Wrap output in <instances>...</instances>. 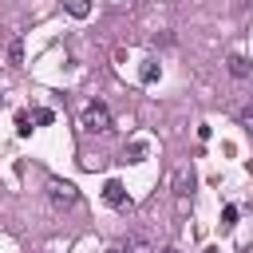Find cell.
<instances>
[{
    "label": "cell",
    "mask_w": 253,
    "mask_h": 253,
    "mask_svg": "<svg viewBox=\"0 0 253 253\" xmlns=\"http://www.w3.org/2000/svg\"><path fill=\"white\" fill-rule=\"evenodd\" d=\"M79 123H83L87 134H103V130H111V111H107V103H87Z\"/></svg>",
    "instance_id": "6da1fadb"
},
{
    "label": "cell",
    "mask_w": 253,
    "mask_h": 253,
    "mask_svg": "<svg viewBox=\"0 0 253 253\" xmlns=\"http://www.w3.org/2000/svg\"><path fill=\"white\" fill-rule=\"evenodd\" d=\"M47 198H51L55 210H71V206H79V190H75L67 178H51V182H47Z\"/></svg>",
    "instance_id": "7a4b0ae2"
},
{
    "label": "cell",
    "mask_w": 253,
    "mask_h": 253,
    "mask_svg": "<svg viewBox=\"0 0 253 253\" xmlns=\"http://www.w3.org/2000/svg\"><path fill=\"white\" fill-rule=\"evenodd\" d=\"M103 202H107V206H115V210H126V206H130V202H126L123 182H107V186H103Z\"/></svg>",
    "instance_id": "3957f363"
},
{
    "label": "cell",
    "mask_w": 253,
    "mask_h": 253,
    "mask_svg": "<svg viewBox=\"0 0 253 253\" xmlns=\"http://www.w3.org/2000/svg\"><path fill=\"white\" fill-rule=\"evenodd\" d=\"M174 194H178V198L194 194V170H190V166H182V170L174 174Z\"/></svg>",
    "instance_id": "277c9868"
},
{
    "label": "cell",
    "mask_w": 253,
    "mask_h": 253,
    "mask_svg": "<svg viewBox=\"0 0 253 253\" xmlns=\"http://www.w3.org/2000/svg\"><path fill=\"white\" fill-rule=\"evenodd\" d=\"M119 249H123V253H154V249H150V241H146V237H138V233H130Z\"/></svg>",
    "instance_id": "5b68a950"
},
{
    "label": "cell",
    "mask_w": 253,
    "mask_h": 253,
    "mask_svg": "<svg viewBox=\"0 0 253 253\" xmlns=\"http://www.w3.org/2000/svg\"><path fill=\"white\" fill-rule=\"evenodd\" d=\"M229 71H233L237 79H249V71H253V67H249V59H245V55H229Z\"/></svg>",
    "instance_id": "8992f818"
},
{
    "label": "cell",
    "mask_w": 253,
    "mask_h": 253,
    "mask_svg": "<svg viewBox=\"0 0 253 253\" xmlns=\"http://www.w3.org/2000/svg\"><path fill=\"white\" fill-rule=\"evenodd\" d=\"M237 119H241V126H249V130H253V95L237 107Z\"/></svg>",
    "instance_id": "52a82bcc"
},
{
    "label": "cell",
    "mask_w": 253,
    "mask_h": 253,
    "mask_svg": "<svg viewBox=\"0 0 253 253\" xmlns=\"http://www.w3.org/2000/svg\"><path fill=\"white\" fill-rule=\"evenodd\" d=\"M8 63H12V67H20V63H24V47H20V40H12V43H8Z\"/></svg>",
    "instance_id": "ba28073f"
},
{
    "label": "cell",
    "mask_w": 253,
    "mask_h": 253,
    "mask_svg": "<svg viewBox=\"0 0 253 253\" xmlns=\"http://www.w3.org/2000/svg\"><path fill=\"white\" fill-rule=\"evenodd\" d=\"M67 12H71L75 20H83V16L91 12V4H87V0H67Z\"/></svg>",
    "instance_id": "9c48e42d"
},
{
    "label": "cell",
    "mask_w": 253,
    "mask_h": 253,
    "mask_svg": "<svg viewBox=\"0 0 253 253\" xmlns=\"http://www.w3.org/2000/svg\"><path fill=\"white\" fill-rule=\"evenodd\" d=\"M138 75H142V83H154V79H158V63H154V59H146Z\"/></svg>",
    "instance_id": "30bf717a"
},
{
    "label": "cell",
    "mask_w": 253,
    "mask_h": 253,
    "mask_svg": "<svg viewBox=\"0 0 253 253\" xmlns=\"http://www.w3.org/2000/svg\"><path fill=\"white\" fill-rule=\"evenodd\" d=\"M16 130H20V134H32V115H28V111L16 115Z\"/></svg>",
    "instance_id": "8fae6325"
},
{
    "label": "cell",
    "mask_w": 253,
    "mask_h": 253,
    "mask_svg": "<svg viewBox=\"0 0 253 253\" xmlns=\"http://www.w3.org/2000/svg\"><path fill=\"white\" fill-rule=\"evenodd\" d=\"M51 119H55V115H51L47 107H40V111H32V123H40V126H47Z\"/></svg>",
    "instance_id": "7c38bea8"
},
{
    "label": "cell",
    "mask_w": 253,
    "mask_h": 253,
    "mask_svg": "<svg viewBox=\"0 0 253 253\" xmlns=\"http://www.w3.org/2000/svg\"><path fill=\"white\" fill-rule=\"evenodd\" d=\"M233 221H237V206H225V210H221V225H225V229H229V225H233Z\"/></svg>",
    "instance_id": "4fadbf2b"
},
{
    "label": "cell",
    "mask_w": 253,
    "mask_h": 253,
    "mask_svg": "<svg viewBox=\"0 0 253 253\" xmlns=\"http://www.w3.org/2000/svg\"><path fill=\"white\" fill-rule=\"evenodd\" d=\"M237 253H253V245H241V249H237Z\"/></svg>",
    "instance_id": "5bb4252c"
},
{
    "label": "cell",
    "mask_w": 253,
    "mask_h": 253,
    "mask_svg": "<svg viewBox=\"0 0 253 253\" xmlns=\"http://www.w3.org/2000/svg\"><path fill=\"white\" fill-rule=\"evenodd\" d=\"M162 253H182V249H174V245H166V249H162Z\"/></svg>",
    "instance_id": "9a60e30c"
},
{
    "label": "cell",
    "mask_w": 253,
    "mask_h": 253,
    "mask_svg": "<svg viewBox=\"0 0 253 253\" xmlns=\"http://www.w3.org/2000/svg\"><path fill=\"white\" fill-rule=\"evenodd\" d=\"M206 253H221V249H217V245H210V249H206Z\"/></svg>",
    "instance_id": "2e32d148"
},
{
    "label": "cell",
    "mask_w": 253,
    "mask_h": 253,
    "mask_svg": "<svg viewBox=\"0 0 253 253\" xmlns=\"http://www.w3.org/2000/svg\"><path fill=\"white\" fill-rule=\"evenodd\" d=\"M107 253H123V249H119V245H115V249H107Z\"/></svg>",
    "instance_id": "e0dca14e"
}]
</instances>
